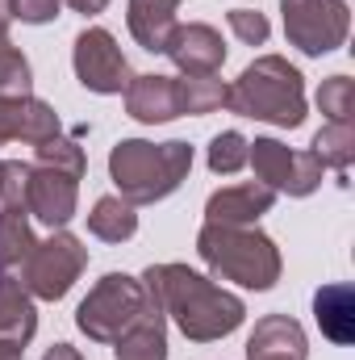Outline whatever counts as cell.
Segmentation results:
<instances>
[{"label": "cell", "instance_id": "cell-15", "mask_svg": "<svg viewBox=\"0 0 355 360\" xmlns=\"http://www.w3.org/2000/svg\"><path fill=\"white\" fill-rule=\"evenodd\" d=\"M126 113L134 122H147V126H159V122H172L180 117V89L176 76H134L130 89H126Z\"/></svg>", "mask_w": 355, "mask_h": 360}, {"label": "cell", "instance_id": "cell-14", "mask_svg": "<svg viewBox=\"0 0 355 360\" xmlns=\"http://www.w3.org/2000/svg\"><path fill=\"white\" fill-rule=\"evenodd\" d=\"M309 344L297 319L288 314H264L247 340V360H305Z\"/></svg>", "mask_w": 355, "mask_h": 360}, {"label": "cell", "instance_id": "cell-24", "mask_svg": "<svg viewBox=\"0 0 355 360\" xmlns=\"http://www.w3.org/2000/svg\"><path fill=\"white\" fill-rule=\"evenodd\" d=\"M318 109L326 113V122H335V126H355V84L347 76H330V80H322V89H318Z\"/></svg>", "mask_w": 355, "mask_h": 360}, {"label": "cell", "instance_id": "cell-2", "mask_svg": "<svg viewBox=\"0 0 355 360\" xmlns=\"http://www.w3.org/2000/svg\"><path fill=\"white\" fill-rule=\"evenodd\" d=\"M192 168L188 143H147V139H121L109 151V176L117 184L121 201L130 205H155L172 197Z\"/></svg>", "mask_w": 355, "mask_h": 360}, {"label": "cell", "instance_id": "cell-7", "mask_svg": "<svg viewBox=\"0 0 355 360\" xmlns=\"http://www.w3.org/2000/svg\"><path fill=\"white\" fill-rule=\"evenodd\" d=\"M284 34L301 55H330L347 42L351 8L343 0H280Z\"/></svg>", "mask_w": 355, "mask_h": 360}, {"label": "cell", "instance_id": "cell-28", "mask_svg": "<svg viewBox=\"0 0 355 360\" xmlns=\"http://www.w3.org/2000/svg\"><path fill=\"white\" fill-rule=\"evenodd\" d=\"M63 8V0H8V17L25 21V25H46L55 21Z\"/></svg>", "mask_w": 355, "mask_h": 360}, {"label": "cell", "instance_id": "cell-17", "mask_svg": "<svg viewBox=\"0 0 355 360\" xmlns=\"http://www.w3.org/2000/svg\"><path fill=\"white\" fill-rule=\"evenodd\" d=\"M314 319L326 340L351 344L355 340V293L351 285H322L314 293Z\"/></svg>", "mask_w": 355, "mask_h": 360}, {"label": "cell", "instance_id": "cell-27", "mask_svg": "<svg viewBox=\"0 0 355 360\" xmlns=\"http://www.w3.org/2000/svg\"><path fill=\"white\" fill-rule=\"evenodd\" d=\"M226 21H230L234 38H239V42H247V46H264L267 34H272L267 17H264V13H255V8H230V13H226Z\"/></svg>", "mask_w": 355, "mask_h": 360}, {"label": "cell", "instance_id": "cell-16", "mask_svg": "<svg viewBox=\"0 0 355 360\" xmlns=\"http://www.w3.org/2000/svg\"><path fill=\"white\" fill-rule=\"evenodd\" d=\"M176 8H180V0H130L126 21H130L134 42L142 51L163 55V42H168V34L176 25Z\"/></svg>", "mask_w": 355, "mask_h": 360}, {"label": "cell", "instance_id": "cell-11", "mask_svg": "<svg viewBox=\"0 0 355 360\" xmlns=\"http://www.w3.org/2000/svg\"><path fill=\"white\" fill-rule=\"evenodd\" d=\"M76 201H80V184L67 172H55V168H29L25 180V210L46 222V226H67L76 218Z\"/></svg>", "mask_w": 355, "mask_h": 360}, {"label": "cell", "instance_id": "cell-23", "mask_svg": "<svg viewBox=\"0 0 355 360\" xmlns=\"http://www.w3.org/2000/svg\"><path fill=\"white\" fill-rule=\"evenodd\" d=\"M176 89H180V113H213L226 105V84L213 80V76H176Z\"/></svg>", "mask_w": 355, "mask_h": 360}, {"label": "cell", "instance_id": "cell-30", "mask_svg": "<svg viewBox=\"0 0 355 360\" xmlns=\"http://www.w3.org/2000/svg\"><path fill=\"white\" fill-rule=\"evenodd\" d=\"M63 4H72L76 13H84V17H92V13H105V4H109V0H63Z\"/></svg>", "mask_w": 355, "mask_h": 360}, {"label": "cell", "instance_id": "cell-8", "mask_svg": "<svg viewBox=\"0 0 355 360\" xmlns=\"http://www.w3.org/2000/svg\"><path fill=\"white\" fill-rule=\"evenodd\" d=\"M247 164L255 168L260 184H267L272 193H288V197H309L322 184V172H326L314 151H293L276 139L247 143Z\"/></svg>", "mask_w": 355, "mask_h": 360}, {"label": "cell", "instance_id": "cell-25", "mask_svg": "<svg viewBox=\"0 0 355 360\" xmlns=\"http://www.w3.org/2000/svg\"><path fill=\"white\" fill-rule=\"evenodd\" d=\"M38 164H42V168H55V172H67V176H76V180L84 176V168H88L84 147H80L76 139H63V134L38 143Z\"/></svg>", "mask_w": 355, "mask_h": 360}, {"label": "cell", "instance_id": "cell-9", "mask_svg": "<svg viewBox=\"0 0 355 360\" xmlns=\"http://www.w3.org/2000/svg\"><path fill=\"white\" fill-rule=\"evenodd\" d=\"M72 63H76V76H80V84L88 92H105V96L109 92H126L130 80H134V72H130L117 38L109 30H100V25H92V30H84L76 38Z\"/></svg>", "mask_w": 355, "mask_h": 360}, {"label": "cell", "instance_id": "cell-33", "mask_svg": "<svg viewBox=\"0 0 355 360\" xmlns=\"http://www.w3.org/2000/svg\"><path fill=\"white\" fill-rule=\"evenodd\" d=\"M0 176H4V160H0Z\"/></svg>", "mask_w": 355, "mask_h": 360}, {"label": "cell", "instance_id": "cell-22", "mask_svg": "<svg viewBox=\"0 0 355 360\" xmlns=\"http://www.w3.org/2000/svg\"><path fill=\"white\" fill-rule=\"evenodd\" d=\"M314 155H318V164L322 168H335V172H347L355 160V126H326V130H318L314 134V147H309Z\"/></svg>", "mask_w": 355, "mask_h": 360}, {"label": "cell", "instance_id": "cell-5", "mask_svg": "<svg viewBox=\"0 0 355 360\" xmlns=\"http://www.w3.org/2000/svg\"><path fill=\"white\" fill-rule=\"evenodd\" d=\"M151 306V293L142 281L126 276V272H109L88 289V297L76 310V327L96 340V344H117Z\"/></svg>", "mask_w": 355, "mask_h": 360}, {"label": "cell", "instance_id": "cell-32", "mask_svg": "<svg viewBox=\"0 0 355 360\" xmlns=\"http://www.w3.org/2000/svg\"><path fill=\"white\" fill-rule=\"evenodd\" d=\"M13 42H8V0H0V55L8 51Z\"/></svg>", "mask_w": 355, "mask_h": 360}, {"label": "cell", "instance_id": "cell-18", "mask_svg": "<svg viewBox=\"0 0 355 360\" xmlns=\"http://www.w3.org/2000/svg\"><path fill=\"white\" fill-rule=\"evenodd\" d=\"M38 331V314H34V297L25 293V285L8 272H0V340H17L29 344Z\"/></svg>", "mask_w": 355, "mask_h": 360}, {"label": "cell", "instance_id": "cell-29", "mask_svg": "<svg viewBox=\"0 0 355 360\" xmlns=\"http://www.w3.org/2000/svg\"><path fill=\"white\" fill-rule=\"evenodd\" d=\"M42 360H84V356H80L72 344H55V348H46V356Z\"/></svg>", "mask_w": 355, "mask_h": 360}, {"label": "cell", "instance_id": "cell-20", "mask_svg": "<svg viewBox=\"0 0 355 360\" xmlns=\"http://www.w3.org/2000/svg\"><path fill=\"white\" fill-rule=\"evenodd\" d=\"M88 231L96 239H105V243H126L138 231V214L121 197H100L88 214Z\"/></svg>", "mask_w": 355, "mask_h": 360}, {"label": "cell", "instance_id": "cell-12", "mask_svg": "<svg viewBox=\"0 0 355 360\" xmlns=\"http://www.w3.org/2000/svg\"><path fill=\"white\" fill-rule=\"evenodd\" d=\"M59 134V113L38 101V96H0V143L25 139V143H46Z\"/></svg>", "mask_w": 355, "mask_h": 360}, {"label": "cell", "instance_id": "cell-13", "mask_svg": "<svg viewBox=\"0 0 355 360\" xmlns=\"http://www.w3.org/2000/svg\"><path fill=\"white\" fill-rule=\"evenodd\" d=\"M276 205V193L267 184H234V188H222L209 197L205 205V222H217V226H255L267 210Z\"/></svg>", "mask_w": 355, "mask_h": 360}, {"label": "cell", "instance_id": "cell-26", "mask_svg": "<svg viewBox=\"0 0 355 360\" xmlns=\"http://www.w3.org/2000/svg\"><path fill=\"white\" fill-rule=\"evenodd\" d=\"M247 164V139L239 130H222L213 143H209V168L217 176H234L239 168Z\"/></svg>", "mask_w": 355, "mask_h": 360}, {"label": "cell", "instance_id": "cell-1", "mask_svg": "<svg viewBox=\"0 0 355 360\" xmlns=\"http://www.w3.org/2000/svg\"><path fill=\"white\" fill-rule=\"evenodd\" d=\"M142 285H147L151 302L163 310V319H172L184 331V340H192V344H213V340L239 331L247 319V306L234 293L217 289L213 281H205L188 264H151L142 272Z\"/></svg>", "mask_w": 355, "mask_h": 360}, {"label": "cell", "instance_id": "cell-3", "mask_svg": "<svg viewBox=\"0 0 355 360\" xmlns=\"http://www.w3.org/2000/svg\"><path fill=\"white\" fill-rule=\"evenodd\" d=\"M226 109L239 117L297 130L305 122V80L288 59L264 55L251 68H243V76L226 89Z\"/></svg>", "mask_w": 355, "mask_h": 360}, {"label": "cell", "instance_id": "cell-6", "mask_svg": "<svg viewBox=\"0 0 355 360\" xmlns=\"http://www.w3.org/2000/svg\"><path fill=\"white\" fill-rule=\"evenodd\" d=\"M88 264V248L67 235V231H55L51 239L34 243L29 256L21 260V285L29 297H42V302H59L67 297V289L80 281V272Z\"/></svg>", "mask_w": 355, "mask_h": 360}, {"label": "cell", "instance_id": "cell-4", "mask_svg": "<svg viewBox=\"0 0 355 360\" xmlns=\"http://www.w3.org/2000/svg\"><path fill=\"white\" fill-rule=\"evenodd\" d=\"M196 256L213 269V276L234 281L243 289H272L280 281V252L255 226L205 222L196 235Z\"/></svg>", "mask_w": 355, "mask_h": 360}, {"label": "cell", "instance_id": "cell-10", "mask_svg": "<svg viewBox=\"0 0 355 360\" xmlns=\"http://www.w3.org/2000/svg\"><path fill=\"white\" fill-rule=\"evenodd\" d=\"M163 55L184 76H213L226 63V42H222V34L213 25L188 21V25H172V34L163 42Z\"/></svg>", "mask_w": 355, "mask_h": 360}, {"label": "cell", "instance_id": "cell-21", "mask_svg": "<svg viewBox=\"0 0 355 360\" xmlns=\"http://www.w3.org/2000/svg\"><path fill=\"white\" fill-rule=\"evenodd\" d=\"M34 235L25 222V205H0V269H13L29 256Z\"/></svg>", "mask_w": 355, "mask_h": 360}, {"label": "cell", "instance_id": "cell-31", "mask_svg": "<svg viewBox=\"0 0 355 360\" xmlns=\"http://www.w3.org/2000/svg\"><path fill=\"white\" fill-rule=\"evenodd\" d=\"M0 360H25V344H17V340H0Z\"/></svg>", "mask_w": 355, "mask_h": 360}, {"label": "cell", "instance_id": "cell-19", "mask_svg": "<svg viewBox=\"0 0 355 360\" xmlns=\"http://www.w3.org/2000/svg\"><path fill=\"white\" fill-rule=\"evenodd\" d=\"M117 360H168V327H163V310L151 302L147 314L113 344Z\"/></svg>", "mask_w": 355, "mask_h": 360}]
</instances>
